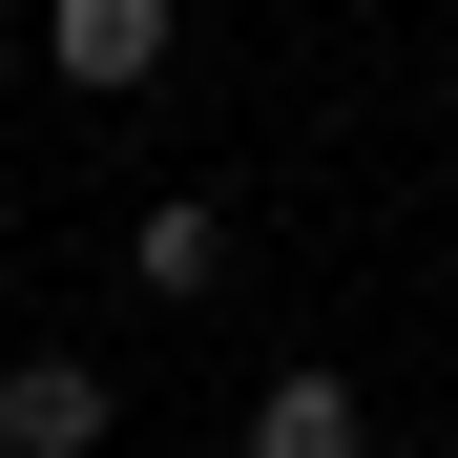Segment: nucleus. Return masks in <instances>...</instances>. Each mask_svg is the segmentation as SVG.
I'll return each mask as SVG.
<instances>
[{
  "mask_svg": "<svg viewBox=\"0 0 458 458\" xmlns=\"http://www.w3.org/2000/svg\"><path fill=\"white\" fill-rule=\"evenodd\" d=\"M125 271L167 292V313H188V292H229V208H208V188H167V208L125 229Z\"/></svg>",
  "mask_w": 458,
  "mask_h": 458,
  "instance_id": "20e7f679",
  "label": "nucleus"
},
{
  "mask_svg": "<svg viewBox=\"0 0 458 458\" xmlns=\"http://www.w3.org/2000/svg\"><path fill=\"white\" fill-rule=\"evenodd\" d=\"M42 63H63L84 105H125V84H167V0H63V21H42Z\"/></svg>",
  "mask_w": 458,
  "mask_h": 458,
  "instance_id": "f03ea898",
  "label": "nucleus"
},
{
  "mask_svg": "<svg viewBox=\"0 0 458 458\" xmlns=\"http://www.w3.org/2000/svg\"><path fill=\"white\" fill-rule=\"evenodd\" d=\"M105 354H0V458H105Z\"/></svg>",
  "mask_w": 458,
  "mask_h": 458,
  "instance_id": "f257e3e1",
  "label": "nucleus"
},
{
  "mask_svg": "<svg viewBox=\"0 0 458 458\" xmlns=\"http://www.w3.org/2000/svg\"><path fill=\"white\" fill-rule=\"evenodd\" d=\"M250 458H375V396H354V375H271V396H250Z\"/></svg>",
  "mask_w": 458,
  "mask_h": 458,
  "instance_id": "7ed1b4c3",
  "label": "nucleus"
}]
</instances>
